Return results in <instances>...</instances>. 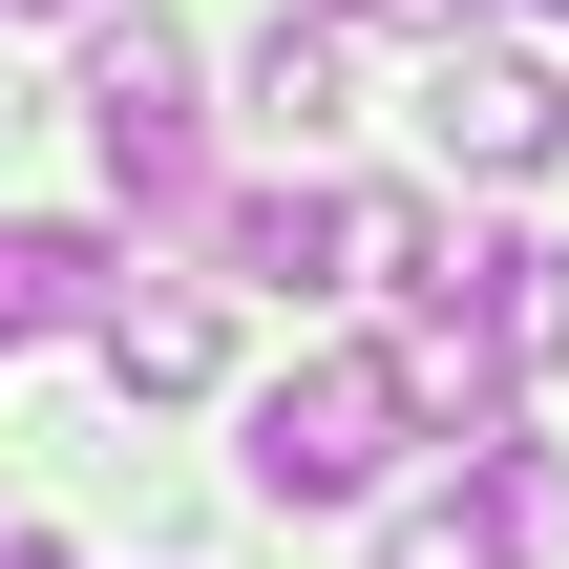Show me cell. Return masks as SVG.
<instances>
[{
	"instance_id": "obj_6",
	"label": "cell",
	"mask_w": 569,
	"mask_h": 569,
	"mask_svg": "<svg viewBox=\"0 0 569 569\" xmlns=\"http://www.w3.org/2000/svg\"><path fill=\"white\" fill-rule=\"evenodd\" d=\"M338 106H359V21H338V0H274V42H253V127L317 148Z\"/></svg>"
},
{
	"instance_id": "obj_10",
	"label": "cell",
	"mask_w": 569,
	"mask_h": 569,
	"mask_svg": "<svg viewBox=\"0 0 569 569\" xmlns=\"http://www.w3.org/2000/svg\"><path fill=\"white\" fill-rule=\"evenodd\" d=\"M380 569H528V549H507L486 486H422V507H380Z\"/></svg>"
},
{
	"instance_id": "obj_12",
	"label": "cell",
	"mask_w": 569,
	"mask_h": 569,
	"mask_svg": "<svg viewBox=\"0 0 569 569\" xmlns=\"http://www.w3.org/2000/svg\"><path fill=\"white\" fill-rule=\"evenodd\" d=\"M0 569H63V549H42V528H0Z\"/></svg>"
},
{
	"instance_id": "obj_8",
	"label": "cell",
	"mask_w": 569,
	"mask_h": 569,
	"mask_svg": "<svg viewBox=\"0 0 569 569\" xmlns=\"http://www.w3.org/2000/svg\"><path fill=\"white\" fill-rule=\"evenodd\" d=\"M84 338H106V380H127V401H190V380H211V296H169V274H127Z\"/></svg>"
},
{
	"instance_id": "obj_4",
	"label": "cell",
	"mask_w": 569,
	"mask_h": 569,
	"mask_svg": "<svg viewBox=\"0 0 569 569\" xmlns=\"http://www.w3.org/2000/svg\"><path fill=\"white\" fill-rule=\"evenodd\" d=\"M443 296H465V338H486L507 380L569 359V232H486V253H443Z\"/></svg>"
},
{
	"instance_id": "obj_11",
	"label": "cell",
	"mask_w": 569,
	"mask_h": 569,
	"mask_svg": "<svg viewBox=\"0 0 569 569\" xmlns=\"http://www.w3.org/2000/svg\"><path fill=\"white\" fill-rule=\"evenodd\" d=\"M338 21H465V0H338Z\"/></svg>"
},
{
	"instance_id": "obj_1",
	"label": "cell",
	"mask_w": 569,
	"mask_h": 569,
	"mask_svg": "<svg viewBox=\"0 0 569 569\" xmlns=\"http://www.w3.org/2000/svg\"><path fill=\"white\" fill-rule=\"evenodd\" d=\"M63 106H84V148H106V211H127V232H211V63H190V21L84 0Z\"/></svg>"
},
{
	"instance_id": "obj_13",
	"label": "cell",
	"mask_w": 569,
	"mask_h": 569,
	"mask_svg": "<svg viewBox=\"0 0 569 569\" xmlns=\"http://www.w3.org/2000/svg\"><path fill=\"white\" fill-rule=\"evenodd\" d=\"M0 21H84V0H0Z\"/></svg>"
},
{
	"instance_id": "obj_2",
	"label": "cell",
	"mask_w": 569,
	"mask_h": 569,
	"mask_svg": "<svg viewBox=\"0 0 569 569\" xmlns=\"http://www.w3.org/2000/svg\"><path fill=\"white\" fill-rule=\"evenodd\" d=\"M401 443H422L401 359H296V380L253 401V507H380Z\"/></svg>"
},
{
	"instance_id": "obj_7",
	"label": "cell",
	"mask_w": 569,
	"mask_h": 569,
	"mask_svg": "<svg viewBox=\"0 0 569 569\" xmlns=\"http://www.w3.org/2000/svg\"><path fill=\"white\" fill-rule=\"evenodd\" d=\"M211 253L253 296H338V190H211Z\"/></svg>"
},
{
	"instance_id": "obj_5",
	"label": "cell",
	"mask_w": 569,
	"mask_h": 569,
	"mask_svg": "<svg viewBox=\"0 0 569 569\" xmlns=\"http://www.w3.org/2000/svg\"><path fill=\"white\" fill-rule=\"evenodd\" d=\"M127 296V232H63V211H0V359L21 338H84Z\"/></svg>"
},
{
	"instance_id": "obj_14",
	"label": "cell",
	"mask_w": 569,
	"mask_h": 569,
	"mask_svg": "<svg viewBox=\"0 0 569 569\" xmlns=\"http://www.w3.org/2000/svg\"><path fill=\"white\" fill-rule=\"evenodd\" d=\"M528 21H569V0H528Z\"/></svg>"
},
{
	"instance_id": "obj_3",
	"label": "cell",
	"mask_w": 569,
	"mask_h": 569,
	"mask_svg": "<svg viewBox=\"0 0 569 569\" xmlns=\"http://www.w3.org/2000/svg\"><path fill=\"white\" fill-rule=\"evenodd\" d=\"M422 148H443L465 190H507V169H549V148H569V84L528 63V42L443 21V63H422Z\"/></svg>"
},
{
	"instance_id": "obj_9",
	"label": "cell",
	"mask_w": 569,
	"mask_h": 569,
	"mask_svg": "<svg viewBox=\"0 0 569 569\" xmlns=\"http://www.w3.org/2000/svg\"><path fill=\"white\" fill-rule=\"evenodd\" d=\"M443 274V211L422 190H338V296H422Z\"/></svg>"
}]
</instances>
